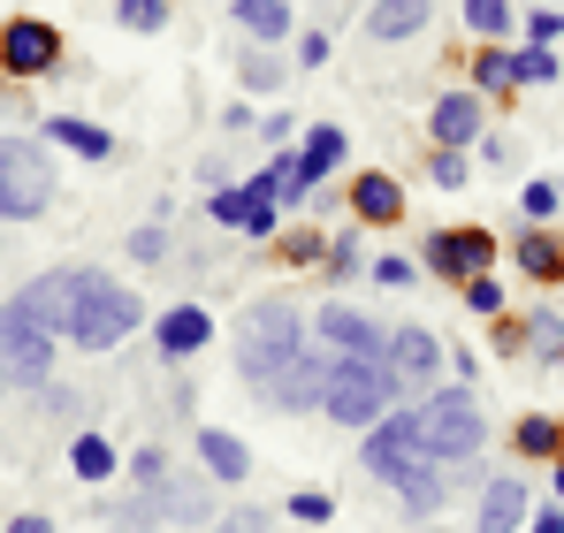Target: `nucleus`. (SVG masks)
Instances as JSON below:
<instances>
[{
	"label": "nucleus",
	"mask_w": 564,
	"mask_h": 533,
	"mask_svg": "<svg viewBox=\"0 0 564 533\" xmlns=\"http://www.w3.org/2000/svg\"><path fill=\"white\" fill-rule=\"evenodd\" d=\"M427 176L443 183V191H458V183L473 176V161H466V153H451V145H435V153H427Z\"/></svg>",
	"instance_id": "obj_41"
},
{
	"label": "nucleus",
	"mask_w": 564,
	"mask_h": 533,
	"mask_svg": "<svg viewBox=\"0 0 564 533\" xmlns=\"http://www.w3.org/2000/svg\"><path fill=\"white\" fill-rule=\"evenodd\" d=\"M153 344H161V358H191L214 344V313L206 305H169L161 313V328H153Z\"/></svg>",
	"instance_id": "obj_19"
},
{
	"label": "nucleus",
	"mask_w": 564,
	"mask_h": 533,
	"mask_svg": "<svg viewBox=\"0 0 564 533\" xmlns=\"http://www.w3.org/2000/svg\"><path fill=\"white\" fill-rule=\"evenodd\" d=\"M153 503H161V519L169 526H214V488L206 480H191V472H169L161 488H145Z\"/></svg>",
	"instance_id": "obj_17"
},
{
	"label": "nucleus",
	"mask_w": 564,
	"mask_h": 533,
	"mask_svg": "<svg viewBox=\"0 0 564 533\" xmlns=\"http://www.w3.org/2000/svg\"><path fill=\"white\" fill-rule=\"evenodd\" d=\"M381 366H389L397 389H435V381H443V344H435V328H389Z\"/></svg>",
	"instance_id": "obj_12"
},
{
	"label": "nucleus",
	"mask_w": 564,
	"mask_h": 533,
	"mask_svg": "<svg viewBox=\"0 0 564 533\" xmlns=\"http://www.w3.org/2000/svg\"><path fill=\"white\" fill-rule=\"evenodd\" d=\"M161 526V503L153 496H130V503H115V519H107V533H153Z\"/></svg>",
	"instance_id": "obj_34"
},
{
	"label": "nucleus",
	"mask_w": 564,
	"mask_h": 533,
	"mask_svg": "<svg viewBox=\"0 0 564 533\" xmlns=\"http://www.w3.org/2000/svg\"><path fill=\"white\" fill-rule=\"evenodd\" d=\"M54 344H62V336H46L15 297L0 305V373H8L15 389H46V381H54Z\"/></svg>",
	"instance_id": "obj_6"
},
{
	"label": "nucleus",
	"mask_w": 564,
	"mask_h": 533,
	"mask_svg": "<svg viewBox=\"0 0 564 533\" xmlns=\"http://www.w3.org/2000/svg\"><path fill=\"white\" fill-rule=\"evenodd\" d=\"M496 351H503V358L527 351V320H496Z\"/></svg>",
	"instance_id": "obj_49"
},
{
	"label": "nucleus",
	"mask_w": 564,
	"mask_h": 533,
	"mask_svg": "<svg viewBox=\"0 0 564 533\" xmlns=\"http://www.w3.org/2000/svg\"><path fill=\"white\" fill-rule=\"evenodd\" d=\"M527 533H564V511H534V519H527Z\"/></svg>",
	"instance_id": "obj_52"
},
{
	"label": "nucleus",
	"mask_w": 564,
	"mask_h": 533,
	"mask_svg": "<svg viewBox=\"0 0 564 533\" xmlns=\"http://www.w3.org/2000/svg\"><path fill=\"white\" fill-rule=\"evenodd\" d=\"M229 23H245V39H252V46H282V39L297 31L290 0H229Z\"/></svg>",
	"instance_id": "obj_23"
},
{
	"label": "nucleus",
	"mask_w": 564,
	"mask_h": 533,
	"mask_svg": "<svg viewBox=\"0 0 564 533\" xmlns=\"http://www.w3.org/2000/svg\"><path fill=\"white\" fill-rule=\"evenodd\" d=\"M519 214H527V229H550V221L564 214L557 183H527V191H519Z\"/></svg>",
	"instance_id": "obj_33"
},
{
	"label": "nucleus",
	"mask_w": 564,
	"mask_h": 533,
	"mask_svg": "<svg viewBox=\"0 0 564 533\" xmlns=\"http://www.w3.org/2000/svg\"><path fill=\"white\" fill-rule=\"evenodd\" d=\"M39 138H46V145H69L77 161H107V153H115V138H107L99 122H85V115H46Z\"/></svg>",
	"instance_id": "obj_24"
},
{
	"label": "nucleus",
	"mask_w": 564,
	"mask_h": 533,
	"mask_svg": "<svg viewBox=\"0 0 564 533\" xmlns=\"http://www.w3.org/2000/svg\"><path fill=\"white\" fill-rule=\"evenodd\" d=\"M54 62H62V31H54V23H39V15H8V23H0V69H8V77L39 85Z\"/></svg>",
	"instance_id": "obj_10"
},
{
	"label": "nucleus",
	"mask_w": 564,
	"mask_h": 533,
	"mask_svg": "<svg viewBox=\"0 0 564 533\" xmlns=\"http://www.w3.org/2000/svg\"><path fill=\"white\" fill-rule=\"evenodd\" d=\"M130 328H145V305H138V290H130V282H115V274H93V266H77L69 320H62V344H77V351H115Z\"/></svg>",
	"instance_id": "obj_1"
},
{
	"label": "nucleus",
	"mask_w": 564,
	"mask_h": 533,
	"mask_svg": "<svg viewBox=\"0 0 564 533\" xmlns=\"http://www.w3.org/2000/svg\"><path fill=\"white\" fill-rule=\"evenodd\" d=\"M245 214H252V191H245V183H214V198H206V221H221V229H245Z\"/></svg>",
	"instance_id": "obj_31"
},
{
	"label": "nucleus",
	"mask_w": 564,
	"mask_h": 533,
	"mask_svg": "<svg viewBox=\"0 0 564 533\" xmlns=\"http://www.w3.org/2000/svg\"><path fill=\"white\" fill-rule=\"evenodd\" d=\"M130 260H138V266H161V260H169V229H161V221L130 229Z\"/></svg>",
	"instance_id": "obj_40"
},
{
	"label": "nucleus",
	"mask_w": 564,
	"mask_h": 533,
	"mask_svg": "<svg viewBox=\"0 0 564 533\" xmlns=\"http://www.w3.org/2000/svg\"><path fill=\"white\" fill-rule=\"evenodd\" d=\"M305 336H313V320H305L290 297H252L245 320H237V373H245L252 389H268L290 358H305Z\"/></svg>",
	"instance_id": "obj_2"
},
{
	"label": "nucleus",
	"mask_w": 564,
	"mask_h": 533,
	"mask_svg": "<svg viewBox=\"0 0 564 533\" xmlns=\"http://www.w3.org/2000/svg\"><path fill=\"white\" fill-rule=\"evenodd\" d=\"M351 214H359V221H375V229L404 221V183H397V176H381V168L351 176Z\"/></svg>",
	"instance_id": "obj_22"
},
{
	"label": "nucleus",
	"mask_w": 564,
	"mask_h": 533,
	"mask_svg": "<svg viewBox=\"0 0 564 533\" xmlns=\"http://www.w3.org/2000/svg\"><path fill=\"white\" fill-rule=\"evenodd\" d=\"M466 23H473L480 46H496V39L511 31V0H466Z\"/></svg>",
	"instance_id": "obj_32"
},
{
	"label": "nucleus",
	"mask_w": 564,
	"mask_h": 533,
	"mask_svg": "<svg viewBox=\"0 0 564 533\" xmlns=\"http://www.w3.org/2000/svg\"><path fill=\"white\" fill-rule=\"evenodd\" d=\"M367 274H375L381 290H412V282H420V260H404V252H381V260H367Z\"/></svg>",
	"instance_id": "obj_38"
},
{
	"label": "nucleus",
	"mask_w": 564,
	"mask_h": 533,
	"mask_svg": "<svg viewBox=\"0 0 564 533\" xmlns=\"http://www.w3.org/2000/svg\"><path fill=\"white\" fill-rule=\"evenodd\" d=\"M488 443V420H480V404H473V389H427V404H420V449L435 457V465H473Z\"/></svg>",
	"instance_id": "obj_3"
},
{
	"label": "nucleus",
	"mask_w": 564,
	"mask_h": 533,
	"mask_svg": "<svg viewBox=\"0 0 564 533\" xmlns=\"http://www.w3.org/2000/svg\"><path fill=\"white\" fill-rule=\"evenodd\" d=\"M466 305L496 320V313H503V282H496V274H473V282H466Z\"/></svg>",
	"instance_id": "obj_43"
},
{
	"label": "nucleus",
	"mask_w": 564,
	"mask_h": 533,
	"mask_svg": "<svg viewBox=\"0 0 564 533\" xmlns=\"http://www.w3.org/2000/svg\"><path fill=\"white\" fill-rule=\"evenodd\" d=\"M427 130H435V145H451V153H466V145H480L488 138V107H480V91H443L435 99V115H427Z\"/></svg>",
	"instance_id": "obj_14"
},
{
	"label": "nucleus",
	"mask_w": 564,
	"mask_h": 533,
	"mask_svg": "<svg viewBox=\"0 0 564 533\" xmlns=\"http://www.w3.org/2000/svg\"><path fill=\"white\" fill-rule=\"evenodd\" d=\"M297 62L321 69V62H328V31H297Z\"/></svg>",
	"instance_id": "obj_47"
},
{
	"label": "nucleus",
	"mask_w": 564,
	"mask_h": 533,
	"mask_svg": "<svg viewBox=\"0 0 564 533\" xmlns=\"http://www.w3.org/2000/svg\"><path fill=\"white\" fill-rule=\"evenodd\" d=\"M198 465H206V480H221V488L252 480V449L237 443L229 427H198Z\"/></svg>",
	"instance_id": "obj_21"
},
{
	"label": "nucleus",
	"mask_w": 564,
	"mask_h": 533,
	"mask_svg": "<svg viewBox=\"0 0 564 533\" xmlns=\"http://www.w3.org/2000/svg\"><path fill=\"white\" fill-rule=\"evenodd\" d=\"M527 351L542 358V366H564V313H550V305L527 313Z\"/></svg>",
	"instance_id": "obj_27"
},
{
	"label": "nucleus",
	"mask_w": 564,
	"mask_h": 533,
	"mask_svg": "<svg viewBox=\"0 0 564 533\" xmlns=\"http://www.w3.org/2000/svg\"><path fill=\"white\" fill-rule=\"evenodd\" d=\"M557 198H564V183H557Z\"/></svg>",
	"instance_id": "obj_54"
},
{
	"label": "nucleus",
	"mask_w": 564,
	"mask_h": 533,
	"mask_svg": "<svg viewBox=\"0 0 564 533\" xmlns=\"http://www.w3.org/2000/svg\"><path fill=\"white\" fill-rule=\"evenodd\" d=\"M527 511H534L527 480H519V472H503V480H488V488H480V503H473V533H527Z\"/></svg>",
	"instance_id": "obj_15"
},
{
	"label": "nucleus",
	"mask_w": 564,
	"mask_h": 533,
	"mask_svg": "<svg viewBox=\"0 0 564 533\" xmlns=\"http://www.w3.org/2000/svg\"><path fill=\"white\" fill-rule=\"evenodd\" d=\"M328 274H367V252H359V237H351V229L328 244Z\"/></svg>",
	"instance_id": "obj_44"
},
{
	"label": "nucleus",
	"mask_w": 564,
	"mask_h": 533,
	"mask_svg": "<svg viewBox=\"0 0 564 533\" xmlns=\"http://www.w3.org/2000/svg\"><path fill=\"white\" fill-rule=\"evenodd\" d=\"M443 366H451V373H458L466 389H473V373H480V358H473V351H443Z\"/></svg>",
	"instance_id": "obj_50"
},
{
	"label": "nucleus",
	"mask_w": 564,
	"mask_h": 533,
	"mask_svg": "<svg viewBox=\"0 0 564 533\" xmlns=\"http://www.w3.org/2000/svg\"><path fill=\"white\" fill-rule=\"evenodd\" d=\"M557 511H564V465H557Z\"/></svg>",
	"instance_id": "obj_53"
},
{
	"label": "nucleus",
	"mask_w": 564,
	"mask_h": 533,
	"mask_svg": "<svg viewBox=\"0 0 564 533\" xmlns=\"http://www.w3.org/2000/svg\"><path fill=\"white\" fill-rule=\"evenodd\" d=\"M130 480H138V488H161V480H169V457H161V449H138V457H130Z\"/></svg>",
	"instance_id": "obj_46"
},
{
	"label": "nucleus",
	"mask_w": 564,
	"mask_h": 533,
	"mask_svg": "<svg viewBox=\"0 0 564 533\" xmlns=\"http://www.w3.org/2000/svg\"><path fill=\"white\" fill-rule=\"evenodd\" d=\"M511 449H527V457H557V449H564V420H550V412H527V420L511 427Z\"/></svg>",
	"instance_id": "obj_26"
},
{
	"label": "nucleus",
	"mask_w": 564,
	"mask_h": 533,
	"mask_svg": "<svg viewBox=\"0 0 564 533\" xmlns=\"http://www.w3.org/2000/svg\"><path fill=\"white\" fill-rule=\"evenodd\" d=\"M321 412L336 420V427H375L381 412H397V381H389V366L375 358H328V396H321Z\"/></svg>",
	"instance_id": "obj_4"
},
{
	"label": "nucleus",
	"mask_w": 564,
	"mask_h": 533,
	"mask_svg": "<svg viewBox=\"0 0 564 533\" xmlns=\"http://www.w3.org/2000/svg\"><path fill=\"white\" fill-rule=\"evenodd\" d=\"M397 488V503H404V519H435L443 503H451V465H435V457H420L404 480H389Z\"/></svg>",
	"instance_id": "obj_18"
},
{
	"label": "nucleus",
	"mask_w": 564,
	"mask_h": 533,
	"mask_svg": "<svg viewBox=\"0 0 564 533\" xmlns=\"http://www.w3.org/2000/svg\"><path fill=\"white\" fill-rule=\"evenodd\" d=\"M321 396H328V351L290 358L275 381L260 389V404H268V412H290V420H297V412H321Z\"/></svg>",
	"instance_id": "obj_13"
},
{
	"label": "nucleus",
	"mask_w": 564,
	"mask_h": 533,
	"mask_svg": "<svg viewBox=\"0 0 564 533\" xmlns=\"http://www.w3.org/2000/svg\"><path fill=\"white\" fill-rule=\"evenodd\" d=\"M54 206V161L39 138H0V221H39Z\"/></svg>",
	"instance_id": "obj_5"
},
{
	"label": "nucleus",
	"mask_w": 564,
	"mask_h": 533,
	"mask_svg": "<svg viewBox=\"0 0 564 533\" xmlns=\"http://www.w3.org/2000/svg\"><path fill=\"white\" fill-rule=\"evenodd\" d=\"M519 266H527L534 282H564V244L550 229H519Z\"/></svg>",
	"instance_id": "obj_25"
},
{
	"label": "nucleus",
	"mask_w": 564,
	"mask_h": 533,
	"mask_svg": "<svg viewBox=\"0 0 564 533\" xmlns=\"http://www.w3.org/2000/svg\"><path fill=\"white\" fill-rule=\"evenodd\" d=\"M473 85L480 91H519V62H511L503 46H480V54H473Z\"/></svg>",
	"instance_id": "obj_29"
},
{
	"label": "nucleus",
	"mask_w": 564,
	"mask_h": 533,
	"mask_svg": "<svg viewBox=\"0 0 564 533\" xmlns=\"http://www.w3.org/2000/svg\"><path fill=\"white\" fill-rule=\"evenodd\" d=\"M344 153H351V138H344V122H313L305 130V145L290 153V183H282V206H297V198H313L321 183L344 168Z\"/></svg>",
	"instance_id": "obj_8"
},
{
	"label": "nucleus",
	"mask_w": 564,
	"mask_h": 533,
	"mask_svg": "<svg viewBox=\"0 0 564 533\" xmlns=\"http://www.w3.org/2000/svg\"><path fill=\"white\" fill-rule=\"evenodd\" d=\"M564 39V15L557 8H534V15H527V46H557Z\"/></svg>",
	"instance_id": "obj_45"
},
{
	"label": "nucleus",
	"mask_w": 564,
	"mask_h": 533,
	"mask_svg": "<svg viewBox=\"0 0 564 533\" xmlns=\"http://www.w3.org/2000/svg\"><path fill=\"white\" fill-rule=\"evenodd\" d=\"M313 336H321L328 358H375V366H381V344H389V328H381L375 313H359V305H344V297H328V305L313 313Z\"/></svg>",
	"instance_id": "obj_9"
},
{
	"label": "nucleus",
	"mask_w": 564,
	"mask_h": 533,
	"mask_svg": "<svg viewBox=\"0 0 564 533\" xmlns=\"http://www.w3.org/2000/svg\"><path fill=\"white\" fill-rule=\"evenodd\" d=\"M557 465H564V449H557Z\"/></svg>",
	"instance_id": "obj_55"
},
{
	"label": "nucleus",
	"mask_w": 564,
	"mask_h": 533,
	"mask_svg": "<svg viewBox=\"0 0 564 533\" xmlns=\"http://www.w3.org/2000/svg\"><path fill=\"white\" fill-rule=\"evenodd\" d=\"M282 511H290V519H297L305 533H313V526H328V519H336V503H328L321 488H297V496H282Z\"/></svg>",
	"instance_id": "obj_36"
},
{
	"label": "nucleus",
	"mask_w": 564,
	"mask_h": 533,
	"mask_svg": "<svg viewBox=\"0 0 564 533\" xmlns=\"http://www.w3.org/2000/svg\"><path fill=\"white\" fill-rule=\"evenodd\" d=\"M8 533H54V519L46 511H23V519H8Z\"/></svg>",
	"instance_id": "obj_51"
},
{
	"label": "nucleus",
	"mask_w": 564,
	"mask_h": 533,
	"mask_svg": "<svg viewBox=\"0 0 564 533\" xmlns=\"http://www.w3.org/2000/svg\"><path fill=\"white\" fill-rule=\"evenodd\" d=\"M46 412H54V420H77V389H69V381H46Z\"/></svg>",
	"instance_id": "obj_48"
},
{
	"label": "nucleus",
	"mask_w": 564,
	"mask_h": 533,
	"mask_svg": "<svg viewBox=\"0 0 564 533\" xmlns=\"http://www.w3.org/2000/svg\"><path fill=\"white\" fill-rule=\"evenodd\" d=\"M282 260H290V266H313V260H328V244H321L313 229H282Z\"/></svg>",
	"instance_id": "obj_42"
},
{
	"label": "nucleus",
	"mask_w": 564,
	"mask_h": 533,
	"mask_svg": "<svg viewBox=\"0 0 564 533\" xmlns=\"http://www.w3.org/2000/svg\"><path fill=\"white\" fill-rule=\"evenodd\" d=\"M206 533H275V511L268 503H237V511H221Z\"/></svg>",
	"instance_id": "obj_37"
},
{
	"label": "nucleus",
	"mask_w": 564,
	"mask_h": 533,
	"mask_svg": "<svg viewBox=\"0 0 564 533\" xmlns=\"http://www.w3.org/2000/svg\"><path fill=\"white\" fill-rule=\"evenodd\" d=\"M511 62H519V85H557V54L550 46H519Z\"/></svg>",
	"instance_id": "obj_39"
},
{
	"label": "nucleus",
	"mask_w": 564,
	"mask_h": 533,
	"mask_svg": "<svg viewBox=\"0 0 564 533\" xmlns=\"http://www.w3.org/2000/svg\"><path fill=\"white\" fill-rule=\"evenodd\" d=\"M420 457H427V449H420V404H404V412H381L375 427H367V449H359V465L375 472L381 488H389V480H404Z\"/></svg>",
	"instance_id": "obj_7"
},
{
	"label": "nucleus",
	"mask_w": 564,
	"mask_h": 533,
	"mask_svg": "<svg viewBox=\"0 0 564 533\" xmlns=\"http://www.w3.org/2000/svg\"><path fill=\"white\" fill-rule=\"evenodd\" d=\"M427 23H435V0H375V8H367V39H381V46L420 39Z\"/></svg>",
	"instance_id": "obj_20"
},
{
	"label": "nucleus",
	"mask_w": 564,
	"mask_h": 533,
	"mask_svg": "<svg viewBox=\"0 0 564 533\" xmlns=\"http://www.w3.org/2000/svg\"><path fill=\"white\" fill-rule=\"evenodd\" d=\"M420 266H435L443 282H458V290H466L473 274H488V266H496V237H488V229H435V237H427V252H420Z\"/></svg>",
	"instance_id": "obj_11"
},
{
	"label": "nucleus",
	"mask_w": 564,
	"mask_h": 533,
	"mask_svg": "<svg viewBox=\"0 0 564 533\" xmlns=\"http://www.w3.org/2000/svg\"><path fill=\"white\" fill-rule=\"evenodd\" d=\"M115 465H122V457H115L107 435H77V443H69V472H77V480H115Z\"/></svg>",
	"instance_id": "obj_28"
},
{
	"label": "nucleus",
	"mask_w": 564,
	"mask_h": 533,
	"mask_svg": "<svg viewBox=\"0 0 564 533\" xmlns=\"http://www.w3.org/2000/svg\"><path fill=\"white\" fill-rule=\"evenodd\" d=\"M115 23H122V31H161V23H176V15H169V0H115Z\"/></svg>",
	"instance_id": "obj_35"
},
{
	"label": "nucleus",
	"mask_w": 564,
	"mask_h": 533,
	"mask_svg": "<svg viewBox=\"0 0 564 533\" xmlns=\"http://www.w3.org/2000/svg\"><path fill=\"white\" fill-rule=\"evenodd\" d=\"M69 290H77V266H54V274L23 282V290H15V305H23L46 336H62V320H69Z\"/></svg>",
	"instance_id": "obj_16"
},
{
	"label": "nucleus",
	"mask_w": 564,
	"mask_h": 533,
	"mask_svg": "<svg viewBox=\"0 0 564 533\" xmlns=\"http://www.w3.org/2000/svg\"><path fill=\"white\" fill-rule=\"evenodd\" d=\"M237 77H245V91H282L275 46H245V54H237Z\"/></svg>",
	"instance_id": "obj_30"
}]
</instances>
